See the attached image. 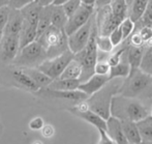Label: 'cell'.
<instances>
[{"mask_svg":"<svg viewBox=\"0 0 152 144\" xmlns=\"http://www.w3.org/2000/svg\"><path fill=\"white\" fill-rule=\"evenodd\" d=\"M145 98H127L115 94L111 101V116L120 120L139 121L150 115L151 106L144 101Z\"/></svg>","mask_w":152,"mask_h":144,"instance_id":"cell-1","label":"cell"},{"mask_svg":"<svg viewBox=\"0 0 152 144\" xmlns=\"http://www.w3.org/2000/svg\"><path fill=\"white\" fill-rule=\"evenodd\" d=\"M122 82V78L110 79L98 91L88 96L86 100L88 108L96 114L102 116L104 119H108L111 116V101L115 94H118Z\"/></svg>","mask_w":152,"mask_h":144,"instance_id":"cell-2","label":"cell"},{"mask_svg":"<svg viewBox=\"0 0 152 144\" xmlns=\"http://www.w3.org/2000/svg\"><path fill=\"white\" fill-rule=\"evenodd\" d=\"M152 76L143 72L140 68H132L123 79L118 94L127 98H152Z\"/></svg>","mask_w":152,"mask_h":144,"instance_id":"cell-3","label":"cell"},{"mask_svg":"<svg viewBox=\"0 0 152 144\" xmlns=\"http://www.w3.org/2000/svg\"><path fill=\"white\" fill-rule=\"evenodd\" d=\"M35 40L44 47L48 58H54L68 50L67 35L64 32V29H59L52 25H50L49 28Z\"/></svg>","mask_w":152,"mask_h":144,"instance_id":"cell-4","label":"cell"},{"mask_svg":"<svg viewBox=\"0 0 152 144\" xmlns=\"http://www.w3.org/2000/svg\"><path fill=\"white\" fill-rule=\"evenodd\" d=\"M96 35H97V30L96 25L94 22L93 28L90 38L88 43L85 46V48L79 53L74 55V58L77 59L81 63L82 66V74L80 76V82H85L94 74V66L97 62V47H96Z\"/></svg>","mask_w":152,"mask_h":144,"instance_id":"cell-5","label":"cell"},{"mask_svg":"<svg viewBox=\"0 0 152 144\" xmlns=\"http://www.w3.org/2000/svg\"><path fill=\"white\" fill-rule=\"evenodd\" d=\"M46 59H48L46 50L37 40H34L19 50L12 65L17 68H37Z\"/></svg>","mask_w":152,"mask_h":144,"instance_id":"cell-6","label":"cell"},{"mask_svg":"<svg viewBox=\"0 0 152 144\" xmlns=\"http://www.w3.org/2000/svg\"><path fill=\"white\" fill-rule=\"evenodd\" d=\"M74 53L70 52L69 50H66L58 56L46 59L39 66H37V68L42 71L45 75H47L49 78L54 80L59 78L68 62L74 58Z\"/></svg>","mask_w":152,"mask_h":144,"instance_id":"cell-7","label":"cell"},{"mask_svg":"<svg viewBox=\"0 0 152 144\" xmlns=\"http://www.w3.org/2000/svg\"><path fill=\"white\" fill-rule=\"evenodd\" d=\"M94 22H95V18H94L93 15L86 24H84L78 30L72 32V34L67 35V46L68 50L70 52H72L74 54H77V53H79L85 48L89 38H90Z\"/></svg>","mask_w":152,"mask_h":144,"instance_id":"cell-8","label":"cell"},{"mask_svg":"<svg viewBox=\"0 0 152 144\" xmlns=\"http://www.w3.org/2000/svg\"><path fill=\"white\" fill-rule=\"evenodd\" d=\"M94 18H95L97 34H99V35H109L113 31V29L119 26L122 22L120 19L116 18L112 14L110 5L96 10L95 14H94Z\"/></svg>","mask_w":152,"mask_h":144,"instance_id":"cell-9","label":"cell"},{"mask_svg":"<svg viewBox=\"0 0 152 144\" xmlns=\"http://www.w3.org/2000/svg\"><path fill=\"white\" fill-rule=\"evenodd\" d=\"M20 50L18 35L2 34L0 38V65H12Z\"/></svg>","mask_w":152,"mask_h":144,"instance_id":"cell-10","label":"cell"},{"mask_svg":"<svg viewBox=\"0 0 152 144\" xmlns=\"http://www.w3.org/2000/svg\"><path fill=\"white\" fill-rule=\"evenodd\" d=\"M94 12H95L94 6L81 4L80 7L72 16L67 18L66 24L64 26V32L66 33V35H69L72 32L78 30L80 27H82L84 24H86L89 21V19L94 15Z\"/></svg>","mask_w":152,"mask_h":144,"instance_id":"cell-11","label":"cell"},{"mask_svg":"<svg viewBox=\"0 0 152 144\" xmlns=\"http://www.w3.org/2000/svg\"><path fill=\"white\" fill-rule=\"evenodd\" d=\"M70 112L74 113L76 116L84 119L85 121L91 123L93 126H95L97 130H104L106 131L107 129V121L106 119L96 114L95 112H93L92 110L88 108V105L86 103V100L79 102L74 108L70 109Z\"/></svg>","mask_w":152,"mask_h":144,"instance_id":"cell-12","label":"cell"},{"mask_svg":"<svg viewBox=\"0 0 152 144\" xmlns=\"http://www.w3.org/2000/svg\"><path fill=\"white\" fill-rule=\"evenodd\" d=\"M37 94L44 98H54V100H63L70 101V102H82L88 98V96L85 94L83 91L77 90H55L49 87L40 88L37 90Z\"/></svg>","mask_w":152,"mask_h":144,"instance_id":"cell-13","label":"cell"},{"mask_svg":"<svg viewBox=\"0 0 152 144\" xmlns=\"http://www.w3.org/2000/svg\"><path fill=\"white\" fill-rule=\"evenodd\" d=\"M107 121L106 133L116 144H129L122 130L121 120L114 116H110Z\"/></svg>","mask_w":152,"mask_h":144,"instance_id":"cell-14","label":"cell"},{"mask_svg":"<svg viewBox=\"0 0 152 144\" xmlns=\"http://www.w3.org/2000/svg\"><path fill=\"white\" fill-rule=\"evenodd\" d=\"M110 79H109L108 76H100V75L93 74L88 80H86L85 82L80 83L78 89L83 91L88 96H90L91 94L98 91Z\"/></svg>","mask_w":152,"mask_h":144,"instance_id":"cell-15","label":"cell"},{"mask_svg":"<svg viewBox=\"0 0 152 144\" xmlns=\"http://www.w3.org/2000/svg\"><path fill=\"white\" fill-rule=\"evenodd\" d=\"M24 18L22 16V12L19 10H12L10 8V17H8L7 23L5 25V28L2 34H8V35H18L22 28Z\"/></svg>","mask_w":152,"mask_h":144,"instance_id":"cell-16","label":"cell"},{"mask_svg":"<svg viewBox=\"0 0 152 144\" xmlns=\"http://www.w3.org/2000/svg\"><path fill=\"white\" fill-rule=\"evenodd\" d=\"M14 68V66H12ZM10 75H12V79L16 83H18L19 86L24 87L28 90L36 92L37 90H39V87L33 82V80L26 74V73L23 72L21 68H14L10 71Z\"/></svg>","mask_w":152,"mask_h":144,"instance_id":"cell-17","label":"cell"},{"mask_svg":"<svg viewBox=\"0 0 152 144\" xmlns=\"http://www.w3.org/2000/svg\"><path fill=\"white\" fill-rule=\"evenodd\" d=\"M36 25L31 24L24 20L22 28L19 33V42H20V49L30 44L36 40Z\"/></svg>","mask_w":152,"mask_h":144,"instance_id":"cell-18","label":"cell"},{"mask_svg":"<svg viewBox=\"0 0 152 144\" xmlns=\"http://www.w3.org/2000/svg\"><path fill=\"white\" fill-rule=\"evenodd\" d=\"M121 126L128 143L139 144L140 142H142V139H141L136 122L130 121V120H121Z\"/></svg>","mask_w":152,"mask_h":144,"instance_id":"cell-19","label":"cell"},{"mask_svg":"<svg viewBox=\"0 0 152 144\" xmlns=\"http://www.w3.org/2000/svg\"><path fill=\"white\" fill-rule=\"evenodd\" d=\"M130 68L129 63H128L127 59L125 56V52L122 54L121 60L118 64L114 66H111L110 73H109V79H114V78H126L130 73Z\"/></svg>","mask_w":152,"mask_h":144,"instance_id":"cell-20","label":"cell"},{"mask_svg":"<svg viewBox=\"0 0 152 144\" xmlns=\"http://www.w3.org/2000/svg\"><path fill=\"white\" fill-rule=\"evenodd\" d=\"M50 20L51 25L59 29H64L67 21V16L64 12L61 5H50Z\"/></svg>","mask_w":152,"mask_h":144,"instance_id":"cell-21","label":"cell"},{"mask_svg":"<svg viewBox=\"0 0 152 144\" xmlns=\"http://www.w3.org/2000/svg\"><path fill=\"white\" fill-rule=\"evenodd\" d=\"M144 53V46L143 47H134L132 45H128V47L125 50V56L127 59L132 68H140L141 60Z\"/></svg>","mask_w":152,"mask_h":144,"instance_id":"cell-22","label":"cell"},{"mask_svg":"<svg viewBox=\"0 0 152 144\" xmlns=\"http://www.w3.org/2000/svg\"><path fill=\"white\" fill-rule=\"evenodd\" d=\"M24 73H26L29 77L33 80V82L40 88L48 87L50 83L52 82V79L49 78L47 75H45L42 71H39L37 68H21Z\"/></svg>","mask_w":152,"mask_h":144,"instance_id":"cell-23","label":"cell"},{"mask_svg":"<svg viewBox=\"0 0 152 144\" xmlns=\"http://www.w3.org/2000/svg\"><path fill=\"white\" fill-rule=\"evenodd\" d=\"M42 6L39 4H37L35 1L32 2V3L26 5L25 7H23L21 10L22 12V16L24 18L25 21L34 24L37 26V22H38V18H39V14L40 10H42Z\"/></svg>","mask_w":152,"mask_h":144,"instance_id":"cell-24","label":"cell"},{"mask_svg":"<svg viewBox=\"0 0 152 144\" xmlns=\"http://www.w3.org/2000/svg\"><path fill=\"white\" fill-rule=\"evenodd\" d=\"M80 80L78 79H60L57 78L52 80L49 88L55 90H77L80 85Z\"/></svg>","mask_w":152,"mask_h":144,"instance_id":"cell-25","label":"cell"},{"mask_svg":"<svg viewBox=\"0 0 152 144\" xmlns=\"http://www.w3.org/2000/svg\"><path fill=\"white\" fill-rule=\"evenodd\" d=\"M82 74V66L81 63L77 59L72 58L68 64L65 66L62 74L59 76L60 79H80V76Z\"/></svg>","mask_w":152,"mask_h":144,"instance_id":"cell-26","label":"cell"},{"mask_svg":"<svg viewBox=\"0 0 152 144\" xmlns=\"http://www.w3.org/2000/svg\"><path fill=\"white\" fill-rule=\"evenodd\" d=\"M149 0H134L128 7V16L134 23L142 18Z\"/></svg>","mask_w":152,"mask_h":144,"instance_id":"cell-27","label":"cell"},{"mask_svg":"<svg viewBox=\"0 0 152 144\" xmlns=\"http://www.w3.org/2000/svg\"><path fill=\"white\" fill-rule=\"evenodd\" d=\"M136 123L142 141H152V116L148 115Z\"/></svg>","mask_w":152,"mask_h":144,"instance_id":"cell-28","label":"cell"},{"mask_svg":"<svg viewBox=\"0 0 152 144\" xmlns=\"http://www.w3.org/2000/svg\"><path fill=\"white\" fill-rule=\"evenodd\" d=\"M140 68L152 76V40L144 46V53L140 63Z\"/></svg>","mask_w":152,"mask_h":144,"instance_id":"cell-29","label":"cell"},{"mask_svg":"<svg viewBox=\"0 0 152 144\" xmlns=\"http://www.w3.org/2000/svg\"><path fill=\"white\" fill-rule=\"evenodd\" d=\"M50 25H51L50 6H46V7H42V10H40L39 18H38V22H37V27H36V38L40 34L44 33L49 28Z\"/></svg>","mask_w":152,"mask_h":144,"instance_id":"cell-30","label":"cell"},{"mask_svg":"<svg viewBox=\"0 0 152 144\" xmlns=\"http://www.w3.org/2000/svg\"><path fill=\"white\" fill-rule=\"evenodd\" d=\"M112 14L122 21L128 16V5L125 0H112L110 3Z\"/></svg>","mask_w":152,"mask_h":144,"instance_id":"cell-31","label":"cell"},{"mask_svg":"<svg viewBox=\"0 0 152 144\" xmlns=\"http://www.w3.org/2000/svg\"><path fill=\"white\" fill-rule=\"evenodd\" d=\"M96 47L97 50L104 51L107 53H111L114 50V46H113L112 42H111L109 35H96Z\"/></svg>","mask_w":152,"mask_h":144,"instance_id":"cell-32","label":"cell"},{"mask_svg":"<svg viewBox=\"0 0 152 144\" xmlns=\"http://www.w3.org/2000/svg\"><path fill=\"white\" fill-rule=\"evenodd\" d=\"M120 29L122 32V36H123V40H127L130 35L132 34V32L134 31L136 28V23L129 18V17H126L122 20V22L120 23Z\"/></svg>","mask_w":152,"mask_h":144,"instance_id":"cell-33","label":"cell"},{"mask_svg":"<svg viewBox=\"0 0 152 144\" xmlns=\"http://www.w3.org/2000/svg\"><path fill=\"white\" fill-rule=\"evenodd\" d=\"M136 23H140L141 26H151L152 27V0H149L145 12L142 18Z\"/></svg>","mask_w":152,"mask_h":144,"instance_id":"cell-34","label":"cell"},{"mask_svg":"<svg viewBox=\"0 0 152 144\" xmlns=\"http://www.w3.org/2000/svg\"><path fill=\"white\" fill-rule=\"evenodd\" d=\"M81 0H67L64 4H62V8H63L64 12L67 16V18L69 16H72L77 10L81 6Z\"/></svg>","mask_w":152,"mask_h":144,"instance_id":"cell-35","label":"cell"},{"mask_svg":"<svg viewBox=\"0 0 152 144\" xmlns=\"http://www.w3.org/2000/svg\"><path fill=\"white\" fill-rule=\"evenodd\" d=\"M111 66L107 61H97L94 66V74L100 75V76H108L110 73Z\"/></svg>","mask_w":152,"mask_h":144,"instance_id":"cell-36","label":"cell"},{"mask_svg":"<svg viewBox=\"0 0 152 144\" xmlns=\"http://www.w3.org/2000/svg\"><path fill=\"white\" fill-rule=\"evenodd\" d=\"M10 7L8 5L2 6L0 8V33H3V30L5 28V25L7 23L8 17H10Z\"/></svg>","mask_w":152,"mask_h":144,"instance_id":"cell-37","label":"cell"},{"mask_svg":"<svg viewBox=\"0 0 152 144\" xmlns=\"http://www.w3.org/2000/svg\"><path fill=\"white\" fill-rule=\"evenodd\" d=\"M109 37H110L111 42H112L113 46L117 47L123 42V36H122V32L120 29V26H117L115 29H113V31L109 34Z\"/></svg>","mask_w":152,"mask_h":144,"instance_id":"cell-38","label":"cell"},{"mask_svg":"<svg viewBox=\"0 0 152 144\" xmlns=\"http://www.w3.org/2000/svg\"><path fill=\"white\" fill-rule=\"evenodd\" d=\"M140 36L142 37L144 44L146 45L150 40H152V27L151 26H140L137 30Z\"/></svg>","mask_w":152,"mask_h":144,"instance_id":"cell-39","label":"cell"},{"mask_svg":"<svg viewBox=\"0 0 152 144\" xmlns=\"http://www.w3.org/2000/svg\"><path fill=\"white\" fill-rule=\"evenodd\" d=\"M35 0H8V4L10 8L12 10H22L23 7H25L26 5L34 2Z\"/></svg>","mask_w":152,"mask_h":144,"instance_id":"cell-40","label":"cell"},{"mask_svg":"<svg viewBox=\"0 0 152 144\" xmlns=\"http://www.w3.org/2000/svg\"><path fill=\"white\" fill-rule=\"evenodd\" d=\"M45 126V121L42 117L37 116V117L33 118L30 122H29V128L31 129L32 131H38L42 130V128Z\"/></svg>","mask_w":152,"mask_h":144,"instance_id":"cell-41","label":"cell"},{"mask_svg":"<svg viewBox=\"0 0 152 144\" xmlns=\"http://www.w3.org/2000/svg\"><path fill=\"white\" fill-rule=\"evenodd\" d=\"M97 131H98V133H99V140H98L97 144H116L108 136L106 131H104V130H97Z\"/></svg>","mask_w":152,"mask_h":144,"instance_id":"cell-42","label":"cell"},{"mask_svg":"<svg viewBox=\"0 0 152 144\" xmlns=\"http://www.w3.org/2000/svg\"><path fill=\"white\" fill-rule=\"evenodd\" d=\"M42 136H45L46 138H50V137H52L53 135H54V129H53L52 126H50V124H45L44 126L42 128Z\"/></svg>","mask_w":152,"mask_h":144,"instance_id":"cell-43","label":"cell"},{"mask_svg":"<svg viewBox=\"0 0 152 144\" xmlns=\"http://www.w3.org/2000/svg\"><path fill=\"white\" fill-rule=\"evenodd\" d=\"M111 1L112 0H95V10H98V8H102V7H104V6H108L110 5Z\"/></svg>","mask_w":152,"mask_h":144,"instance_id":"cell-44","label":"cell"},{"mask_svg":"<svg viewBox=\"0 0 152 144\" xmlns=\"http://www.w3.org/2000/svg\"><path fill=\"white\" fill-rule=\"evenodd\" d=\"M37 4H39L42 7H46V6H50L53 4L54 0H35Z\"/></svg>","mask_w":152,"mask_h":144,"instance_id":"cell-45","label":"cell"},{"mask_svg":"<svg viewBox=\"0 0 152 144\" xmlns=\"http://www.w3.org/2000/svg\"><path fill=\"white\" fill-rule=\"evenodd\" d=\"M81 3L84 4V5L94 6L95 5V0H81Z\"/></svg>","mask_w":152,"mask_h":144,"instance_id":"cell-46","label":"cell"},{"mask_svg":"<svg viewBox=\"0 0 152 144\" xmlns=\"http://www.w3.org/2000/svg\"><path fill=\"white\" fill-rule=\"evenodd\" d=\"M66 1H67V0H54L53 5H62V4H64Z\"/></svg>","mask_w":152,"mask_h":144,"instance_id":"cell-47","label":"cell"},{"mask_svg":"<svg viewBox=\"0 0 152 144\" xmlns=\"http://www.w3.org/2000/svg\"><path fill=\"white\" fill-rule=\"evenodd\" d=\"M8 4V1L7 0H0V8L2 7V6H5Z\"/></svg>","mask_w":152,"mask_h":144,"instance_id":"cell-48","label":"cell"},{"mask_svg":"<svg viewBox=\"0 0 152 144\" xmlns=\"http://www.w3.org/2000/svg\"><path fill=\"white\" fill-rule=\"evenodd\" d=\"M139 144H152V141H142Z\"/></svg>","mask_w":152,"mask_h":144,"instance_id":"cell-49","label":"cell"},{"mask_svg":"<svg viewBox=\"0 0 152 144\" xmlns=\"http://www.w3.org/2000/svg\"><path fill=\"white\" fill-rule=\"evenodd\" d=\"M126 1V3H127V5H128V7H129V5L132 4V2L134 1V0H125Z\"/></svg>","mask_w":152,"mask_h":144,"instance_id":"cell-50","label":"cell"},{"mask_svg":"<svg viewBox=\"0 0 152 144\" xmlns=\"http://www.w3.org/2000/svg\"><path fill=\"white\" fill-rule=\"evenodd\" d=\"M150 115L152 116V106H151V110H150Z\"/></svg>","mask_w":152,"mask_h":144,"instance_id":"cell-51","label":"cell"},{"mask_svg":"<svg viewBox=\"0 0 152 144\" xmlns=\"http://www.w3.org/2000/svg\"><path fill=\"white\" fill-rule=\"evenodd\" d=\"M1 36H2V34H1V33H0V38H1Z\"/></svg>","mask_w":152,"mask_h":144,"instance_id":"cell-52","label":"cell"},{"mask_svg":"<svg viewBox=\"0 0 152 144\" xmlns=\"http://www.w3.org/2000/svg\"><path fill=\"white\" fill-rule=\"evenodd\" d=\"M151 89H152V84H151Z\"/></svg>","mask_w":152,"mask_h":144,"instance_id":"cell-53","label":"cell"},{"mask_svg":"<svg viewBox=\"0 0 152 144\" xmlns=\"http://www.w3.org/2000/svg\"><path fill=\"white\" fill-rule=\"evenodd\" d=\"M7 1H8V0H7Z\"/></svg>","mask_w":152,"mask_h":144,"instance_id":"cell-54","label":"cell"}]
</instances>
